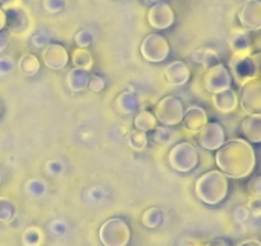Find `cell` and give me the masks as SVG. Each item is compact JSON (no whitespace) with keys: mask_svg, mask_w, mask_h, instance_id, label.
Wrapping results in <instances>:
<instances>
[{"mask_svg":"<svg viewBox=\"0 0 261 246\" xmlns=\"http://www.w3.org/2000/svg\"><path fill=\"white\" fill-rule=\"evenodd\" d=\"M185 105L183 100L177 95H166L163 97L154 109V115L159 123L163 127H177L183 121L185 117Z\"/></svg>","mask_w":261,"mask_h":246,"instance_id":"5b68a950","label":"cell"},{"mask_svg":"<svg viewBox=\"0 0 261 246\" xmlns=\"http://www.w3.org/2000/svg\"><path fill=\"white\" fill-rule=\"evenodd\" d=\"M140 53L146 62L160 63V62H165L168 59V56L171 53V45L166 40V37H163L159 33H152L143 39L142 46H140Z\"/></svg>","mask_w":261,"mask_h":246,"instance_id":"8992f818","label":"cell"},{"mask_svg":"<svg viewBox=\"0 0 261 246\" xmlns=\"http://www.w3.org/2000/svg\"><path fill=\"white\" fill-rule=\"evenodd\" d=\"M230 69L235 77V80L243 85L247 80L261 76L259 74V66L255 54H241V56H233L230 60Z\"/></svg>","mask_w":261,"mask_h":246,"instance_id":"9c48e42d","label":"cell"},{"mask_svg":"<svg viewBox=\"0 0 261 246\" xmlns=\"http://www.w3.org/2000/svg\"><path fill=\"white\" fill-rule=\"evenodd\" d=\"M178 246H198V244H195V243H181Z\"/></svg>","mask_w":261,"mask_h":246,"instance_id":"7bdbcfd3","label":"cell"},{"mask_svg":"<svg viewBox=\"0 0 261 246\" xmlns=\"http://www.w3.org/2000/svg\"><path fill=\"white\" fill-rule=\"evenodd\" d=\"M88 82H89V71H85L80 68H72L66 74V85H68L69 91H72V92H80L85 88H88Z\"/></svg>","mask_w":261,"mask_h":246,"instance_id":"ffe728a7","label":"cell"},{"mask_svg":"<svg viewBox=\"0 0 261 246\" xmlns=\"http://www.w3.org/2000/svg\"><path fill=\"white\" fill-rule=\"evenodd\" d=\"M142 106V99L136 91H124L115 100V108L120 114H133Z\"/></svg>","mask_w":261,"mask_h":246,"instance_id":"ac0fdd59","label":"cell"},{"mask_svg":"<svg viewBox=\"0 0 261 246\" xmlns=\"http://www.w3.org/2000/svg\"><path fill=\"white\" fill-rule=\"evenodd\" d=\"M240 133L249 143H261V115L247 114L240 123Z\"/></svg>","mask_w":261,"mask_h":246,"instance_id":"2e32d148","label":"cell"},{"mask_svg":"<svg viewBox=\"0 0 261 246\" xmlns=\"http://www.w3.org/2000/svg\"><path fill=\"white\" fill-rule=\"evenodd\" d=\"M72 63L75 68H80V69H85V71H89L92 68V56L89 54V51L86 48H77L72 51Z\"/></svg>","mask_w":261,"mask_h":246,"instance_id":"cb8c5ba5","label":"cell"},{"mask_svg":"<svg viewBox=\"0 0 261 246\" xmlns=\"http://www.w3.org/2000/svg\"><path fill=\"white\" fill-rule=\"evenodd\" d=\"M247 191L253 197H261V176H255L249 180Z\"/></svg>","mask_w":261,"mask_h":246,"instance_id":"d590c367","label":"cell"},{"mask_svg":"<svg viewBox=\"0 0 261 246\" xmlns=\"http://www.w3.org/2000/svg\"><path fill=\"white\" fill-rule=\"evenodd\" d=\"M212 102H214V106H215L220 112H224V114L235 111V109H237V106H238V103H240V100H238V94H237L232 88H229V89H226V91H221V92L214 94Z\"/></svg>","mask_w":261,"mask_h":246,"instance_id":"d6986e66","label":"cell"},{"mask_svg":"<svg viewBox=\"0 0 261 246\" xmlns=\"http://www.w3.org/2000/svg\"><path fill=\"white\" fill-rule=\"evenodd\" d=\"M66 5V0H43V8L49 14H57L60 13Z\"/></svg>","mask_w":261,"mask_h":246,"instance_id":"f546056e","label":"cell"},{"mask_svg":"<svg viewBox=\"0 0 261 246\" xmlns=\"http://www.w3.org/2000/svg\"><path fill=\"white\" fill-rule=\"evenodd\" d=\"M217 63H220V56H218V53L214 51V50L204 48V56H203V63H201V65L207 69V68L217 65Z\"/></svg>","mask_w":261,"mask_h":246,"instance_id":"4dcf8cb0","label":"cell"},{"mask_svg":"<svg viewBox=\"0 0 261 246\" xmlns=\"http://www.w3.org/2000/svg\"><path fill=\"white\" fill-rule=\"evenodd\" d=\"M238 246H261V241H259V240H256V238H249V240L241 241Z\"/></svg>","mask_w":261,"mask_h":246,"instance_id":"ab89813d","label":"cell"},{"mask_svg":"<svg viewBox=\"0 0 261 246\" xmlns=\"http://www.w3.org/2000/svg\"><path fill=\"white\" fill-rule=\"evenodd\" d=\"M215 163L227 179H244L253 173L256 154L252 143L244 139H232L215 151Z\"/></svg>","mask_w":261,"mask_h":246,"instance_id":"6da1fadb","label":"cell"},{"mask_svg":"<svg viewBox=\"0 0 261 246\" xmlns=\"http://www.w3.org/2000/svg\"><path fill=\"white\" fill-rule=\"evenodd\" d=\"M148 142H149L148 134L143 133V131L136 130V131H133L129 134V146L133 148L134 151H143L148 146Z\"/></svg>","mask_w":261,"mask_h":246,"instance_id":"4316f807","label":"cell"},{"mask_svg":"<svg viewBox=\"0 0 261 246\" xmlns=\"http://www.w3.org/2000/svg\"><path fill=\"white\" fill-rule=\"evenodd\" d=\"M229 45L233 51V56H241V54H250V48H252V43H250V39H249V34L243 30H237L232 33L230 36V40H229Z\"/></svg>","mask_w":261,"mask_h":246,"instance_id":"44dd1931","label":"cell"},{"mask_svg":"<svg viewBox=\"0 0 261 246\" xmlns=\"http://www.w3.org/2000/svg\"><path fill=\"white\" fill-rule=\"evenodd\" d=\"M197 136L200 146L206 151H217L226 142V131L218 121H207Z\"/></svg>","mask_w":261,"mask_h":246,"instance_id":"8fae6325","label":"cell"},{"mask_svg":"<svg viewBox=\"0 0 261 246\" xmlns=\"http://www.w3.org/2000/svg\"><path fill=\"white\" fill-rule=\"evenodd\" d=\"M106 86V82L101 76H89V82H88V88L94 92H100L103 91Z\"/></svg>","mask_w":261,"mask_h":246,"instance_id":"e575fe53","label":"cell"},{"mask_svg":"<svg viewBox=\"0 0 261 246\" xmlns=\"http://www.w3.org/2000/svg\"><path fill=\"white\" fill-rule=\"evenodd\" d=\"M165 77L171 86H183L191 79V69L183 60H175L165 68Z\"/></svg>","mask_w":261,"mask_h":246,"instance_id":"9a60e30c","label":"cell"},{"mask_svg":"<svg viewBox=\"0 0 261 246\" xmlns=\"http://www.w3.org/2000/svg\"><path fill=\"white\" fill-rule=\"evenodd\" d=\"M74 42H75L77 48H88L92 43V34L86 30H80V31H77Z\"/></svg>","mask_w":261,"mask_h":246,"instance_id":"f1b7e54d","label":"cell"},{"mask_svg":"<svg viewBox=\"0 0 261 246\" xmlns=\"http://www.w3.org/2000/svg\"><path fill=\"white\" fill-rule=\"evenodd\" d=\"M19 69L25 76H36L40 71V62L34 54H25L19 60Z\"/></svg>","mask_w":261,"mask_h":246,"instance_id":"d4e9b609","label":"cell"},{"mask_svg":"<svg viewBox=\"0 0 261 246\" xmlns=\"http://www.w3.org/2000/svg\"><path fill=\"white\" fill-rule=\"evenodd\" d=\"M2 180H4V176H2V171H0V185H2Z\"/></svg>","mask_w":261,"mask_h":246,"instance_id":"ee69618b","label":"cell"},{"mask_svg":"<svg viewBox=\"0 0 261 246\" xmlns=\"http://www.w3.org/2000/svg\"><path fill=\"white\" fill-rule=\"evenodd\" d=\"M42 241V231L39 228H28L23 234V244L25 246H39Z\"/></svg>","mask_w":261,"mask_h":246,"instance_id":"83f0119b","label":"cell"},{"mask_svg":"<svg viewBox=\"0 0 261 246\" xmlns=\"http://www.w3.org/2000/svg\"><path fill=\"white\" fill-rule=\"evenodd\" d=\"M148 22L157 31H163V30L171 28L175 22L174 8L165 2L152 5L148 11Z\"/></svg>","mask_w":261,"mask_h":246,"instance_id":"7c38bea8","label":"cell"},{"mask_svg":"<svg viewBox=\"0 0 261 246\" xmlns=\"http://www.w3.org/2000/svg\"><path fill=\"white\" fill-rule=\"evenodd\" d=\"M259 43H261V40H259Z\"/></svg>","mask_w":261,"mask_h":246,"instance_id":"bcb514c9","label":"cell"},{"mask_svg":"<svg viewBox=\"0 0 261 246\" xmlns=\"http://www.w3.org/2000/svg\"><path fill=\"white\" fill-rule=\"evenodd\" d=\"M229 192V179L220 169H211L201 174L195 182V195L200 202L215 206L221 203Z\"/></svg>","mask_w":261,"mask_h":246,"instance_id":"7a4b0ae2","label":"cell"},{"mask_svg":"<svg viewBox=\"0 0 261 246\" xmlns=\"http://www.w3.org/2000/svg\"><path fill=\"white\" fill-rule=\"evenodd\" d=\"M209 120H207V114L203 108L200 106H191L186 109L185 117H183V127L188 133L191 134H198L203 127L206 125Z\"/></svg>","mask_w":261,"mask_h":246,"instance_id":"5bb4252c","label":"cell"},{"mask_svg":"<svg viewBox=\"0 0 261 246\" xmlns=\"http://www.w3.org/2000/svg\"><path fill=\"white\" fill-rule=\"evenodd\" d=\"M168 162L177 173H191L200 163V154L191 142H178L169 151Z\"/></svg>","mask_w":261,"mask_h":246,"instance_id":"277c9868","label":"cell"},{"mask_svg":"<svg viewBox=\"0 0 261 246\" xmlns=\"http://www.w3.org/2000/svg\"><path fill=\"white\" fill-rule=\"evenodd\" d=\"M130 226L121 217L108 218L98 231L103 246H127L130 241Z\"/></svg>","mask_w":261,"mask_h":246,"instance_id":"3957f363","label":"cell"},{"mask_svg":"<svg viewBox=\"0 0 261 246\" xmlns=\"http://www.w3.org/2000/svg\"><path fill=\"white\" fill-rule=\"evenodd\" d=\"M5 28H7V14L0 8V31H4Z\"/></svg>","mask_w":261,"mask_h":246,"instance_id":"60d3db41","label":"cell"},{"mask_svg":"<svg viewBox=\"0 0 261 246\" xmlns=\"http://www.w3.org/2000/svg\"><path fill=\"white\" fill-rule=\"evenodd\" d=\"M5 14H7V27L10 28L11 33L20 34L28 30L30 20L23 10L17 8V7H11L5 11Z\"/></svg>","mask_w":261,"mask_h":246,"instance_id":"e0dca14e","label":"cell"},{"mask_svg":"<svg viewBox=\"0 0 261 246\" xmlns=\"http://www.w3.org/2000/svg\"><path fill=\"white\" fill-rule=\"evenodd\" d=\"M246 208H247V211H249L250 215L259 217V215H261V197H253V195H250V199H249Z\"/></svg>","mask_w":261,"mask_h":246,"instance_id":"d6a6232c","label":"cell"},{"mask_svg":"<svg viewBox=\"0 0 261 246\" xmlns=\"http://www.w3.org/2000/svg\"><path fill=\"white\" fill-rule=\"evenodd\" d=\"M201 246H230V243L226 241L224 238H212V240L206 241V243L201 244Z\"/></svg>","mask_w":261,"mask_h":246,"instance_id":"f35d334b","label":"cell"},{"mask_svg":"<svg viewBox=\"0 0 261 246\" xmlns=\"http://www.w3.org/2000/svg\"><path fill=\"white\" fill-rule=\"evenodd\" d=\"M171 139V133L165 128V127H155L154 130H152V140L155 142V143H159V145H163V143H166L168 140Z\"/></svg>","mask_w":261,"mask_h":246,"instance_id":"1f68e13d","label":"cell"},{"mask_svg":"<svg viewBox=\"0 0 261 246\" xmlns=\"http://www.w3.org/2000/svg\"><path fill=\"white\" fill-rule=\"evenodd\" d=\"M237 20L243 31H261V0H244L237 13Z\"/></svg>","mask_w":261,"mask_h":246,"instance_id":"ba28073f","label":"cell"},{"mask_svg":"<svg viewBox=\"0 0 261 246\" xmlns=\"http://www.w3.org/2000/svg\"><path fill=\"white\" fill-rule=\"evenodd\" d=\"M10 45V34L7 31H0V53L5 51Z\"/></svg>","mask_w":261,"mask_h":246,"instance_id":"74e56055","label":"cell"},{"mask_svg":"<svg viewBox=\"0 0 261 246\" xmlns=\"http://www.w3.org/2000/svg\"><path fill=\"white\" fill-rule=\"evenodd\" d=\"M163 220H165L163 211H162L160 208H155V206L146 209V211L143 212V217H142V223H143L146 228H151V229L159 228V226L163 223Z\"/></svg>","mask_w":261,"mask_h":246,"instance_id":"603a6c76","label":"cell"},{"mask_svg":"<svg viewBox=\"0 0 261 246\" xmlns=\"http://www.w3.org/2000/svg\"><path fill=\"white\" fill-rule=\"evenodd\" d=\"M240 106L247 114L261 115V76L253 77L241 85Z\"/></svg>","mask_w":261,"mask_h":246,"instance_id":"52a82bcc","label":"cell"},{"mask_svg":"<svg viewBox=\"0 0 261 246\" xmlns=\"http://www.w3.org/2000/svg\"><path fill=\"white\" fill-rule=\"evenodd\" d=\"M247 215H249V211H247V208H246V206H238V208L235 209V212H233L235 220H237V222H240V223H243V222L247 218Z\"/></svg>","mask_w":261,"mask_h":246,"instance_id":"8d00e7d4","label":"cell"},{"mask_svg":"<svg viewBox=\"0 0 261 246\" xmlns=\"http://www.w3.org/2000/svg\"><path fill=\"white\" fill-rule=\"evenodd\" d=\"M14 60L8 56H4V57H0V76H8L14 71Z\"/></svg>","mask_w":261,"mask_h":246,"instance_id":"836d02e7","label":"cell"},{"mask_svg":"<svg viewBox=\"0 0 261 246\" xmlns=\"http://www.w3.org/2000/svg\"><path fill=\"white\" fill-rule=\"evenodd\" d=\"M16 212H17V206L11 199L0 197V222L11 223L16 217Z\"/></svg>","mask_w":261,"mask_h":246,"instance_id":"484cf974","label":"cell"},{"mask_svg":"<svg viewBox=\"0 0 261 246\" xmlns=\"http://www.w3.org/2000/svg\"><path fill=\"white\" fill-rule=\"evenodd\" d=\"M134 125H136V130L148 134L149 131H152L157 127V118L149 111H140L134 118Z\"/></svg>","mask_w":261,"mask_h":246,"instance_id":"7402d4cb","label":"cell"},{"mask_svg":"<svg viewBox=\"0 0 261 246\" xmlns=\"http://www.w3.org/2000/svg\"><path fill=\"white\" fill-rule=\"evenodd\" d=\"M42 59L49 69L60 71L69 63V53L60 43H49L43 48Z\"/></svg>","mask_w":261,"mask_h":246,"instance_id":"4fadbf2b","label":"cell"},{"mask_svg":"<svg viewBox=\"0 0 261 246\" xmlns=\"http://www.w3.org/2000/svg\"><path fill=\"white\" fill-rule=\"evenodd\" d=\"M203 82H204V89L214 95L217 92L229 89L232 85V77L229 69L223 63H217L206 69Z\"/></svg>","mask_w":261,"mask_h":246,"instance_id":"30bf717a","label":"cell"},{"mask_svg":"<svg viewBox=\"0 0 261 246\" xmlns=\"http://www.w3.org/2000/svg\"><path fill=\"white\" fill-rule=\"evenodd\" d=\"M143 2H145V5H149V8H151L152 5L160 4V0H143Z\"/></svg>","mask_w":261,"mask_h":246,"instance_id":"b9f144b4","label":"cell"},{"mask_svg":"<svg viewBox=\"0 0 261 246\" xmlns=\"http://www.w3.org/2000/svg\"><path fill=\"white\" fill-rule=\"evenodd\" d=\"M0 114H2V106H0Z\"/></svg>","mask_w":261,"mask_h":246,"instance_id":"f6af8a7d","label":"cell"}]
</instances>
